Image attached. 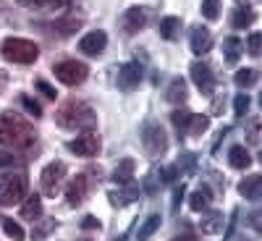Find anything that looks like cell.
<instances>
[{
  "label": "cell",
  "instance_id": "obj_1",
  "mask_svg": "<svg viewBox=\"0 0 262 241\" xmlns=\"http://www.w3.org/2000/svg\"><path fill=\"white\" fill-rule=\"evenodd\" d=\"M0 144L16 149V152H24L32 149L37 144V131L29 121H24L16 113H3L0 116Z\"/></svg>",
  "mask_w": 262,
  "mask_h": 241
},
{
  "label": "cell",
  "instance_id": "obj_2",
  "mask_svg": "<svg viewBox=\"0 0 262 241\" xmlns=\"http://www.w3.org/2000/svg\"><path fill=\"white\" fill-rule=\"evenodd\" d=\"M55 123L66 131H90L97 126V113L84 100H66L55 113Z\"/></svg>",
  "mask_w": 262,
  "mask_h": 241
},
{
  "label": "cell",
  "instance_id": "obj_3",
  "mask_svg": "<svg viewBox=\"0 0 262 241\" xmlns=\"http://www.w3.org/2000/svg\"><path fill=\"white\" fill-rule=\"evenodd\" d=\"M27 173H0V207L18 205L27 196Z\"/></svg>",
  "mask_w": 262,
  "mask_h": 241
},
{
  "label": "cell",
  "instance_id": "obj_4",
  "mask_svg": "<svg viewBox=\"0 0 262 241\" xmlns=\"http://www.w3.org/2000/svg\"><path fill=\"white\" fill-rule=\"evenodd\" d=\"M0 53H3L6 60L18 63V65L34 63V60L39 58V48L34 45L32 39H21V37H8V39H3V45H0Z\"/></svg>",
  "mask_w": 262,
  "mask_h": 241
},
{
  "label": "cell",
  "instance_id": "obj_5",
  "mask_svg": "<svg viewBox=\"0 0 262 241\" xmlns=\"http://www.w3.org/2000/svg\"><path fill=\"white\" fill-rule=\"evenodd\" d=\"M142 142H144V152L152 155V158L165 155V149H168V134H165V128L155 121H147L142 126Z\"/></svg>",
  "mask_w": 262,
  "mask_h": 241
},
{
  "label": "cell",
  "instance_id": "obj_6",
  "mask_svg": "<svg viewBox=\"0 0 262 241\" xmlns=\"http://www.w3.org/2000/svg\"><path fill=\"white\" fill-rule=\"evenodd\" d=\"M63 181H66V163L63 160H53L50 165H45V170H42V176H39L42 194H45V196L60 194Z\"/></svg>",
  "mask_w": 262,
  "mask_h": 241
},
{
  "label": "cell",
  "instance_id": "obj_7",
  "mask_svg": "<svg viewBox=\"0 0 262 241\" xmlns=\"http://www.w3.org/2000/svg\"><path fill=\"white\" fill-rule=\"evenodd\" d=\"M53 74L66 86H76L90 76V69H86V63H81V60H60V63L53 65Z\"/></svg>",
  "mask_w": 262,
  "mask_h": 241
},
{
  "label": "cell",
  "instance_id": "obj_8",
  "mask_svg": "<svg viewBox=\"0 0 262 241\" xmlns=\"http://www.w3.org/2000/svg\"><path fill=\"white\" fill-rule=\"evenodd\" d=\"M100 137L92 134V131H84V134H79L74 142H69V152H74V155L79 158H95L100 152Z\"/></svg>",
  "mask_w": 262,
  "mask_h": 241
},
{
  "label": "cell",
  "instance_id": "obj_9",
  "mask_svg": "<svg viewBox=\"0 0 262 241\" xmlns=\"http://www.w3.org/2000/svg\"><path fill=\"white\" fill-rule=\"evenodd\" d=\"M90 191H92L90 176H86V173H79V176L69 184V189H66V202H69L71 207H76V205H81L86 196H90Z\"/></svg>",
  "mask_w": 262,
  "mask_h": 241
},
{
  "label": "cell",
  "instance_id": "obj_10",
  "mask_svg": "<svg viewBox=\"0 0 262 241\" xmlns=\"http://www.w3.org/2000/svg\"><path fill=\"white\" fill-rule=\"evenodd\" d=\"M191 79H194L196 90H200L202 95H212V90H215V76H212V69H210L207 63H202V60L191 63Z\"/></svg>",
  "mask_w": 262,
  "mask_h": 241
},
{
  "label": "cell",
  "instance_id": "obj_11",
  "mask_svg": "<svg viewBox=\"0 0 262 241\" xmlns=\"http://www.w3.org/2000/svg\"><path fill=\"white\" fill-rule=\"evenodd\" d=\"M142 81V65L139 63H123L121 65V71H118V86L123 92H131V90H137Z\"/></svg>",
  "mask_w": 262,
  "mask_h": 241
},
{
  "label": "cell",
  "instance_id": "obj_12",
  "mask_svg": "<svg viewBox=\"0 0 262 241\" xmlns=\"http://www.w3.org/2000/svg\"><path fill=\"white\" fill-rule=\"evenodd\" d=\"M147 16H149V11L147 8H142V6H134V8H128L126 13H123V29L128 32V34H137L139 29H144L147 27Z\"/></svg>",
  "mask_w": 262,
  "mask_h": 241
},
{
  "label": "cell",
  "instance_id": "obj_13",
  "mask_svg": "<svg viewBox=\"0 0 262 241\" xmlns=\"http://www.w3.org/2000/svg\"><path fill=\"white\" fill-rule=\"evenodd\" d=\"M105 45H107V34H105L102 29L90 32L86 37L79 39V50H81L84 55H100V53L105 50Z\"/></svg>",
  "mask_w": 262,
  "mask_h": 241
},
{
  "label": "cell",
  "instance_id": "obj_14",
  "mask_svg": "<svg viewBox=\"0 0 262 241\" xmlns=\"http://www.w3.org/2000/svg\"><path fill=\"white\" fill-rule=\"evenodd\" d=\"M212 48V32L207 27H194L191 29V53L194 55H205Z\"/></svg>",
  "mask_w": 262,
  "mask_h": 241
},
{
  "label": "cell",
  "instance_id": "obj_15",
  "mask_svg": "<svg viewBox=\"0 0 262 241\" xmlns=\"http://www.w3.org/2000/svg\"><path fill=\"white\" fill-rule=\"evenodd\" d=\"M107 200H111L113 207H123V205H128V202L139 200V186H134V184L118 186V191H107Z\"/></svg>",
  "mask_w": 262,
  "mask_h": 241
},
{
  "label": "cell",
  "instance_id": "obj_16",
  "mask_svg": "<svg viewBox=\"0 0 262 241\" xmlns=\"http://www.w3.org/2000/svg\"><path fill=\"white\" fill-rule=\"evenodd\" d=\"M134 168H137L134 160H131V158H123V160L116 165V170H113V184H118V186L134 184Z\"/></svg>",
  "mask_w": 262,
  "mask_h": 241
},
{
  "label": "cell",
  "instance_id": "obj_17",
  "mask_svg": "<svg viewBox=\"0 0 262 241\" xmlns=\"http://www.w3.org/2000/svg\"><path fill=\"white\" fill-rule=\"evenodd\" d=\"M259 191H262V179L257 176H247L242 184H238V194L244 196V200H249V202H257L259 200Z\"/></svg>",
  "mask_w": 262,
  "mask_h": 241
},
{
  "label": "cell",
  "instance_id": "obj_18",
  "mask_svg": "<svg viewBox=\"0 0 262 241\" xmlns=\"http://www.w3.org/2000/svg\"><path fill=\"white\" fill-rule=\"evenodd\" d=\"M228 163H231V168H236V170H244V168L252 165V158H249V152H247L242 144H233V147L228 149Z\"/></svg>",
  "mask_w": 262,
  "mask_h": 241
},
{
  "label": "cell",
  "instance_id": "obj_19",
  "mask_svg": "<svg viewBox=\"0 0 262 241\" xmlns=\"http://www.w3.org/2000/svg\"><path fill=\"white\" fill-rule=\"evenodd\" d=\"M179 32H181V18L179 16H165L160 21V37L173 42V39H179Z\"/></svg>",
  "mask_w": 262,
  "mask_h": 241
},
{
  "label": "cell",
  "instance_id": "obj_20",
  "mask_svg": "<svg viewBox=\"0 0 262 241\" xmlns=\"http://www.w3.org/2000/svg\"><path fill=\"white\" fill-rule=\"evenodd\" d=\"M186 97H189V86H186V81H184V79H173L170 86H168L165 100L173 102V105H179V102H184Z\"/></svg>",
  "mask_w": 262,
  "mask_h": 241
},
{
  "label": "cell",
  "instance_id": "obj_21",
  "mask_svg": "<svg viewBox=\"0 0 262 241\" xmlns=\"http://www.w3.org/2000/svg\"><path fill=\"white\" fill-rule=\"evenodd\" d=\"M242 50H244V45H242L238 37H226L223 39V58H226V63L233 65L238 60V55H242Z\"/></svg>",
  "mask_w": 262,
  "mask_h": 241
},
{
  "label": "cell",
  "instance_id": "obj_22",
  "mask_svg": "<svg viewBox=\"0 0 262 241\" xmlns=\"http://www.w3.org/2000/svg\"><path fill=\"white\" fill-rule=\"evenodd\" d=\"M200 226H202V233H210V236L223 233V215L221 212H205Z\"/></svg>",
  "mask_w": 262,
  "mask_h": 241
},
{
  "label": "cell",
  "instance_id": "obj_23",
  "mask_svg": "<svg viewBox=\"0 0 262 241\" xmlns=\"http://www.w3.org/2000/svg\"><path fill=\"white\" fill-rule=\"evenodd\" d=\"M39 215H42V200H39V194H32L29 200L21 205V217H24V221H37Z\"/></svg>",
  "mask_w": 262,
  "mask_h": 241
},
{
  "label": "cell",
  "instance_id": "obj_24",
  "mask_svg": "<svg viewBox=\"0 0 262 241\" xmlns=\"http://www.w3.org/2000/svg\"><path fill=\"white\" fill-rule=\"evenodd\" d=\"M210 196H212V191L202 184L200 191H194V194L189 196V207H191L194 212H205V210H207V202H210Z\"/></svg>",
  "mask_w": 262,
  "mask_h": 241
},
{
  "label": "cell",
  "instance_id": "obj_25",
  "mask_svg": "<svg viewBox=\"0 0 262 241\" xmlns=\"http://www.w3.org/2000/svg\"><path fill=\"white\" fill-rule=\"evenodd\" d=\"M53 29H55L58 34H63V37H69V34H74V32L81 29V18H76V16H71V18H58L55 24H53Z\"/></svg>",
  "mask_w": 262,
  "mask_h": 241
},
{
  "label": "cell",
  "instance_id": "obj_26",
  "mask_svg": "<svg viewBox=\"0 0 262 241\" xmlns=\"http://www.w3.org/2000/svg\"><path fill=\"white\" fill-rule=\"evenodd\" d=\"M163 186H165L163 170H160V168H152V170L147 173V179H144V191H147V194H158Z\"/></svg>",
  "mask_w": 262,
  "mask_h": 241
},
{
  "label": "cell",
  "instance_id": "obj_27",
  "mask_svg": "<svg viewBox=\"0 0 262 241\" xmlns=\"http://www.w3.org/2000/svg\"><path fill=\"white\" fill-rule=\"evenodd\" d=\"M254 21V13H252V8H236L233 11V16H231V24H233V29H247L249 24Z\"/></svg>",
  "mask_w": 262,
  "mask_h": 241
},
{
  "label": "cell",
  "instance_id": "obj_28",
  "mask_svg": "<svg viewBox=\"0 0 262 241\" xmlns=\"http://www.w3.org/2000/svg\"><path fill=\"white\" fill-rule=\"evenodd\" d=\"M207 126H210L207 116H196V113H191V116H189V123H186V134L200 137V134H205V131H207Z\"/></svg>",
  "mask_w": 262,
  "mask_h": 241
},
{
  "label": "cell",
  "instance_id": "obj_29",
  "mask_svg": "<svg viewBox=\"0 0 262 241\" xmlns=\"http://www.w3.org/2000/svg\"><path fill=\"white\" fill-rule=\"evenodd\" d=\"M160 223H163V221H160V215H149L147 221L142 223L139 233H137V241H147V238H149L152 233H155V231L160 228Z\"/></svg>",
  "mask_w": 262,
  "mask_h": 241
},
{
  "label": "cell",
  "instance_id": "obj_30",
  "mask_svg": "<svg viewBox=\"0 0 262 241\" xmlns=\"http://www.w3.org/2000/svg\"><path fill=\"white\" fill-rule=\"evenodd\" d=\"M242 90H249V86L257 84V71L254 69H242V71H236V79H233Z\"/></svg>",
  "mask_w": 262,
  "mask_h": 241
},
{
  "label": "cell",
  "instance_id": "obj_31",
  "mask_svg": "<svg viewBox=\"0 0 262 241\" xmlns=\"http://www.w3.org/2000/svg\"><path fill=\"white\" fill-rule=\"evenodd\" d=\"M55 228H58V221H42V223L32 231V238H34V241H42V238H48Z\"/></svg>",
  "mask_w": 262,
  "mask_h": 241
},
{
  "label": "cell",
  "instance_id": "obj_32",
  "mask_svg": "<svg viewBox=\"0 0 262 241\" xmlns=\"http://www.w3.org/2000/svg\"><path fill=\"white\" fill-rule=\"evenodd\" d=\"M202 16L207 21H215L221 16V0H202Z\"/></svg>",
  "mask_w": 262,
  "mask_h": 241
},
{
  "label": "cell",
  "instance_id": "obj_33",
  "mask_svg": "<svg viewBox=\"0 0 262 241\" xmlns=\"http://www.w3.org/2000/svg\"><path fill=\"white\" fill-rule=\"evenodd\" d=\"M3 231H6V236L8 238H13V241H24V228H21L16 221H3Z\"/></svg>",
  "mask_w": 262,
  "mask_h": 241
},
{
  "label": "cell",
  "instance_id": "obj_34",
  "mask_svg": "<svg viewBox=\"0 0 262 241\" xmlns=\"http://www.w3.org/2000/svg\"><path fill=\"white\" fill-rule=\"evenodd\" d=\"M247 111H249V97H247L244 92L236 95V97H233V113H236V118H244Z\"/></svg>",
  "mask_w": 262,
  "mask_h": 241
},
{
  "label": "cell",
  "instance_id": "obj_35",
  "mask_svg": "<svg viewBox=\"0 0 262 241\" xmlns=\"http://www.w3.org/2000/svg\"><path fill=\"white\" fill-rule=\"evenodd\" d=\"M18 100H21V105L27 107V113H29V116H34V118L42 116V105H39L37 100H32L29 95H18Z\"/></svg>",
  "mask_w": 262,
  "mask_h": 241
},
{
  "label": "cell",
  "instance_id": "obj_36",
  "mask_svg": "<svg viewBox=\"0 0 262 241\" xmlns=\"http://www.w3.org/2000/svg\"><path fill=\"white\" fill-rule=\"evenodd\" d=\"M189 116H191V113H186V111H173L170 121H173V126H176V131H179V134H186V123H189Z\"/></svg>",
  "mask_w": 262,
  "mask_h": 241
},
{
  "label": "cell",
  "instance_id": "obj_37",
  "mask_svg": "<svg viewBox=\"0 0 262 241\" xmlns=\"http://www.w3.org/2000/svg\"><path fill=\"white\" fill-rule=\"evenodd\" d=\"M238 217H242V210H233V212H231V221H228V226H226V231H223V241H231V238H233V231H236V226H238Z\"/></svg>",
  "mask_w": 262,
  "mask_h": 241
},
{
  "label": "cell",
  "instance_id": "obj_38",
  "mask_svg": "<svg viewBox=\"0 0 262 241\" xmlns=\"http://www.w3.org/2000/svg\"><path fill=\"white\" fill-rule=\"evenodd\" d=\"M34 86H37V90H39L42 95H45L48 100H58V92H55V86H50V84H48L45 79H37V81H34Z\"/></svg>",
  "mask_w": 262,
  "mask_h": 241
},
{
  "label": "cell",
  "instance_id": "obj_39",
  "mask_svg": "<svg viewBox=\"0 0 262 241\" xmlns=\"http://www.w3.org/2000/svg\"><path fill=\"white\" fill-rule=\"evenodd\" d=\"M194 155H191V152H184V155L179 158V165H176V170H184V173H191L194 170Z\"/></svg>",
  "mask_w": 262,
  "mask_h": 241
},
{
  "label": "cell",
  "instance_id": "obj_40",
  "mask_svg": "<svg viewBox=\"0 0 262 241\" xmlns=\"http://www.w3.org/2000/svg\"><path fill=\"white\" fill-rule=\"evenodd\" d=\"M259 39H262V34H249V55L252 58H259Z\"/></svg>",
  "mask_w": 262,
  "mask_h": 241
},
{
  "label": "cell",
  "instance_id": "obj_41",
  "mask_svg": "<svg viewBox=\"0 0 262 241\" xmlns=\"http://www.w3.org/2000/svg\"><path fill=\"white\" fill-rule=\"evenodd\" d=\"M24 8H50V0H16Z\"/></svg>",
  "mask_w": 262,
  "mask_h": 241
},
{
  "label": "cell",
  "instance_id": "obj_42",
  "mask_svg": "<svg viewBox=\"0 0 262 241\" xmlns=\"http://www.w3.org/2000/svg\"><path fill=\"white\" fill-rule=\"evenodd\" d=\"M184 191H186V186H184V184H179V186H176V191H173V205H170V207H173V212H179V205H181Z\"/></svg>",
  "mask_w": 262,
  "mask_h": 241
},
{
  "label": "cell",
  "instance_id": "obj_43",
  "mask_svg": "<svg viewBox=\"0 0 262 241\" xmlns=\"http://www.w3.org/2000/svg\"><path fill=\"white\" fill-rule=\"evenodd\" d=\"M81 228H86V231H95V228H100V221H97V217H92V215H86L84 221H81Z\"/></svg>",
  "mask_w": 262,
  "mask_h": 241
},
{
  "label": "cell",
  "instance_id": "obj_44",
  "mask_svg": "<svg viewBox=\"0 0 262 241\" xmlns=\"http://www.w3.org/2000/svg\"><path fill=\"white\" fill-rule=\"evenodd\" d=\"M71 0H50V11H60V8H69Z\"/></svg>",
  "mask_w": 262,
  "mask_h": 241
},
{
  "label": "cell",
  "instance_id": "obj_45",
  "mask_svg": "<svg viewBox=\"0 0 262 241\" xmlns=\"http://www.w3.org/2000/svg\"><path fill=\"white\" fill-rule=\"evenodd\" d=\"M249 223H252L254 231H259V212H252V215H249Z\"/></svg>",
  "mask_w": 262,
  "mask_h": 241
},
{
  "label": "cell",
  "instance_id": "obj_46",
  "mask_svg": "<svg viewBox=\"0 0 262 241\" xmlns=\"http://www.w3.org/2000/svg\"><path fill=\"white\" fill-rule=\"evenodd\" d=\"M173 241H196V236L194 233H184V236H176Z\"/></svg>",
  "mask_w": 262,
  "mask_h": 241
},
{
  "label": "cell",
  "instance_id": "obj_47",
  "mask_svg": "<svg viewBox=\"0 0 262 241\" xmlns=\"http://www.w3.org/2000/svg\"><path fill=\"white\" fill-rule=\"evenodd\" d=\"M6 81H8V74H6V71H0V90L6 86Z\"/></svg>",
  "mask_w": 262,
  "mask_h": 241
},
{
  "label": "cell",
  "instance_id": "obj_48",
  "mask_svg": "<svg viewBox=\"0 0 262 241\" xmlns=\"http://www.w3.org/2000/svg\"><path fill=\"white\" fill-rule=\"evenodd\" d=\"M116 241H126V236H118V238H116Z\"/></svg>",
  "mask_w": 262,
  "mask_h": 241
},
{
  "label": "cell",
  "instance_id": "obj_49",
  "mask_svg": "<svg viewBox=\"0 0 262 241\" xmlns=\"http://www.w3.org/2000/svg\"><path fill=\"white\" fill-rule=\"evenodd\" d=\"M238 241H249V238H238Z\"/></svg>",
  "mask_w": 262,
  "mask_h": 241
}]
</instances>
